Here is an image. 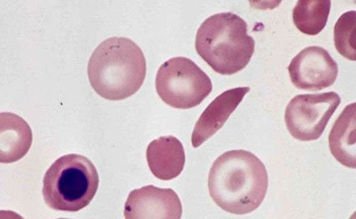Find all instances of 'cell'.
Returning a JSON list of instances; mask_svg holds the SVG:
<instances>
[{"mask_svg": "<svg viewBox=\"0 0 356 219\" xmlns=\"http://www.w3.org/2000/svg\"><path fill=\"white\" fill-rule=\"evenodd\" d=\"M208 188L213 201L226 212L250 213L259 208L267 194V169L254 154L233 150L213 164Z\"/></svg>", "mask_w": 356, "mask_h": 219, "instance_id": "obj_1", "label": "cell"}, {"mask_svg": "<svg viewBox=\"0 0 356 219\" xmlns=\"http://www.w3.org/2000/svg\"><path fill=\"white\" fill-rule=\"evenodd\" d=\"M144 52L132 40L113 37L104 40L89 60L90 83L98 95L109 100L132 96L146 77Z\"/></svg>", "mask_w": 356, "mask_h": 219, "instance_id": "obj_2", "label": "cell"}, {"mask_svg": "<svg viewBox=\"0 0 356 219\" xmlns=\"http://www.w3.org/2000/svg\"><path fill=\"white\" fill-rule=\"evenodd\" d=\"M195 50L216 72L232 76L250 62L255 40L248 35L245 20L227 12L204 20L196 34Z\"/></svg>", "mask_w": 356, "mask_h": 219, "instance_id": "obj_3", "label": "cell"}, {"mask_svg": "<svg viewBox=\"0 0 356 219\" xmlns=\"http://www.w3.org/2000/svg\"><path fill=\"white\" fill-rule=\"evenodd\" d=\"M99 186L95 166L79 154L60 157L44 174L43 197L49 208L77 212L90 204Z\"/></svg>", "mask_w": 356, "mask_h": 219, "instance_id": "obj_4", "label": "cell"}, {"mask_svg": "<svg viewBox=\"0 0 356 219\" xmlns=\"http://www.w3.org/2000/svg\"><path fill=\"white\" fill-rule=\"evenodd\" d=\"M155 86L163 103L176 109L197 107L212 91L206 73L191 60L172 58L159 69Z\"/></svg>", "mask_w": 356, "mask_h": 219, "instance_id": "obj_5", "label": "cell"}, {"mask_svg": "<svg viewBox=\"0 0 356 219\" xmlns=\"http://www.w3.org/2000/svg\"><path fill=\"white\" fill-rule=\"evenodd\" d=\"M341 101V97L333 91L296 96L286 108L289 132L300 141L318 139Z\"/></svg>", "mask_w": 356, "mask_h": 219, "instance_id": "obj_6", "label": "cell"}, {"mask_svg": "<svg viewBox=\"0 0 356 219\" xmlns=\"http://www.w3.org/2000/svg\"><path fill=\"white\" fill-rule=\"evenodd\" d=\"M290 79L297 88L305 91H321L333 86L339 67L325 49L309 46L292 60L288 68Z\"/></svg>", "mask_w": 356, "mask_h": 219, "instance_id": "obj_7", "label": "cell"}, {"mask_svg": "<svg viewBox=\"0 0 356 219\" xmlns=\"http://www.w3.org/2000/svg\"><path fill=\"white\" fill-rule=\"evenodd\" d=\"M181 216V200L170 189L143 186L132 191L125 204L126 219H179Z\"/></svg>", "mask_w": 356, "mask_h": 219, "instance_id": "obj_8", "label": "cell"}, {"mask_svg": "<svg viewBox=\"0 0 356 219\" xmlns=\"http://www.w3.org/2000/svg\"><path fill=\"white\" fill-rule=\"evenodd\" d=\"M249 91V87H238L231 89L216 97L196 123L191 137L192 146L197 148L214 136L227 123Z\"/></svg>", "mask_w": 356, "mask_h": 219, "instance_id": "obj_9", "label": "cell"}, {"mask_svg": "<svg viewBox=\"0 0 356 219\" xmlns=\"http://www.w3.org/2000/svg\"><path fill=\"white\" fill-rule=\"evenodd\" d=\"M146 157L151 173L161 180L169 181L179 177L186 164L183 144L173 136L161 137L151 141Z\"/></svg>", "mask_w": 356, "mask_h": 219, "instance_id": "obj_10", "label": "cell"}, {"mask_svg": "<svg viewBox=\"0 0 356 219\" xmlns=\"http://www.w3.org/2000/svg\"><path fill=\"white\" fill-rule=\"evenodd\" d=\"M33 141L30 125L11 112L0 114V161L13 164L26 155Z\"/></svg>", "mask_w": 356, "mask_h": 219, "instance_id": "obj_11", "label": "cell"}, {"mask_svg": "<svg viewBox=\"0 0 356 219\" xmlns=\"http://www.w3.org/2000/svg\"><path fill=\"white\" fill-rule=\"evenodd\" d=\"M356 104L343 109L329 136L331 153L345 167L356 168Z\"/></svg>", "mask_w": 356, "mask_h": 219, "instance_id": "obj_12", "label": "cell"}, {"mask_svg": "<svg viewBox=\"0 0 356 219\" xmlns=\"http://www.w3.org/2000/svg\"><path fill=\"white\" fill-rule=\"evenodd\" d=\"M330 8V0H300L293 11V23L302 33L317 35L325 29Z\"/></svg>", "mask_w": 356, "mask_h": 219, "instance_id": "obj_13", "label": "cell"}, {"mask_svg": "<svg viewBox=\"0 0 356 219\" xmlns=\"http://www.w3.org/2000/svg\"><path fill=\"white\" fill-rule=\"evenodd\" d=\"M356 12L343 14L334 26V46L343 58L356 60L355 33Z\"/></svg>", "mask_w": 356, "mask_h": 219, "instance_id": "obj_14", "label": "cell"}]
</instances>
